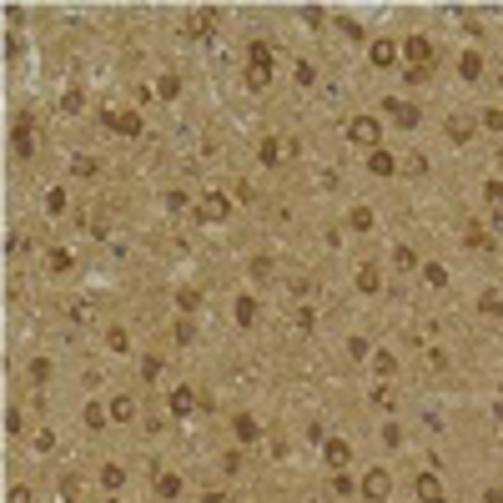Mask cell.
Segmentation results:
<instances>
[{"label":"cell","mask_w":503,"mask_h":503,"mask_svg":"<svg viewBox=\"0 0 503 503\" xmlns=\"http://www.w3.org/2000/svg\"><path fill=\"white\" fill-rule=\"evenodd\" d=\"M388 488H393L388 468H368V473H363V493H368L372 503H383V498H388Z\"/></svg>","instance_id":"obj_1"},{"label":"cell","mask_w":503,"mask_h":503,"mask_svg":"<svg viewBox=\"0 0 503 503\" xmlns=\"http://www.w3.org/2000/svg\"><path fill=\"white\" fill-rule=\"evenodd\" d=\"M383 111H388L397 126H418V106H413V101H397V96H388V101H383Z\"/></svg>","instance_id":"obj_2"},{"label":"cell","mask_w":503,"mask_h":503,"mask_svg":"<svg viewBox=\"0 0 503 503\" xmlns=\"http://www.w3.org/2000/svg\"><path fill=\"white\" fill-rule=\"evenodd\" d=\"M347 136L358 141V146H377V121H372V116H358V121H347Z\"/></svg>","instance_id":"obj_3"},{"label":"cell","mask_w":503,"mask_h":503,"mask_svg":"<svg viewBox=\"0 0 503 503\" xmlns=\"http://www.w3.org/2000/svg\"><path fill=\"white\" fill-rule=\"evenodd\" d=\"M197 217H201V222H222V217H226V197L206 192V197L197 201Z\"/></svg>","instance_id":"obj_4"},{"label":"cell","mask_w":503,"mask_h":503,"mask_svg":"<svg viewBox=\"0 0 503 503\" xmlns=\"http://www.w3.org/2000/svg\"><path fill=\"white\" fill-rule=\"evenodd\" d=\"M106 126H111V131H121V136H136V131H141V116H136V111H106Z\"/></svg>","instance_id":"obj_5"},{"label":"cell","mask_w":503,"mask_h":503,"mask_svg":"<svg viewBox=\"0 0 503 503\" xmlns=\"http://www.w3.org/2000/svg\"><path fill=\"white\" fill-rule=\"evenodd\" d=\"M403 56H408V60H418V71H428V56H433V46H428L423 35H408V40H403Z\"/></svg>","instance_id":"obj_6"},{"label":"cell","mask_w":503,"mask_h":503,"mask_svg":"<svg viewBox=\"0 0 503 503\" xmlns=\"http://www.w3.org/2000/svg\"><path fill=\"white\" fill-rule=\"evenodd\" d=\"M418 498H423V503H448V498H443V484H438V473H418Z\"/></svg>","instance_id":"obj_7"},{"label":"cell","mask_w":503,"mask_h":503,"mask_svg":"<svg viewBox=\"0 0 503 503\" xmlns=\"http://www.w3.org/2000/svg\"><path fill=\"white\" fill-rule=\"evenodd\" d=\"M322 458H327L332 468H347V458H352V453H347L343 438H322Z\"/></svg>","instance_id":"obj_8"},{"label":"cell","mask_w":503,"mask_h":503,"mask_svg":"<svg viewBox=\"0 0 503 503\" xmlns=\"http://www.w3.org/2000/svg\"><path fill=\"white\" fill-rule=\"evenodd\" d=\"M393 60H397V46L393 40H377L372 46V66H393Z\"/></svg>","instance_id":"obj_9"},{"label":"cell","mask_w":503,"mask_h":503,"mask_svg":"<svg viewBox=\"0 0 503 503\" xmlns=\"http://www.w3.org/2000/svg\"><path fill=\"white\" fill-rule=\"evenodd\" d=\"M192 408H197V397H192V388H176V393H172V413H181V418H186V413H192Z\"/></svg>","instance_id":"obj_10"},{"label":"cell","mask_w":503,"mask_h":503,"mask_svg":"<svg viewBox=\"0 0 503 503\" xmlns=\"http://www.w3.org/2000/svg\"><path fill=\"white\" fill-rule=\"evenodd\" d=\"M232 433L242 438V443H252V438H257V418H247V413H237V423H232Z\"/></svg>","instance_id":"obj_11"},{"label":"cell","mask_w":503,"mask_h":503,"mask_svg":"<svg viewBox=\"0 0 503 503\" xmlns=\"http://www.w3.org/2000/svg\"><path fill=\"white\" fill-rule=\"evenodd\" d=\"M156 493H161V498H176V493H181V478H176V473H156Z\"/></svg>","instance_id":"obj_12"},{"label":"cell","mask_w":503,"mask_h":503,"mask_svg":"<svg viewBox=\"0 0 503 503\" xmlns=\"http://www.w3.org/2000/svg\"><path fill=\"white\" fill-rule=\"evenodd\" d=\"M237 322H242V327L257 322V302H252V297H237Z\"/></svg>","instance_id":"obj_13"},{"label":"cell","mask_w":503,"mask_h":503,"mask_svg":"<svg viewBox=\"0 0 503 503\" xmlns=\"http://www.w3.org/2000/svg\"><path fill=\"white\" fill-rule=\"evenodd\" d=\"M458 66H463V76H468V81H478V76H484V60H478V51H468L463 60H458Z\"/></svg>","instance_id":"obj_14"},{"label":"cell","mask_w":503,"mask_h":503,"mask_svg":"<svg viewBox=\"0 0 503 503\" xmlns=\"http://www.w3.org/2000/svg\"><path fill=\"white\" fill-rule=\"evenodd\" d=\"M478 307H484L488 318H503V297H498V292H484V297H478Z\"/></svg>","instance_id":"obj_15"},{"label":"cell","mask_w":503,"mask_h":503,"mask_svg":"<svg viewBox=\"0 0 503 503\" xmlns=\"http://www.w3.org/2000/svg\"><path fill=\"white\" fill-rule=\"evenodd\" d=\"M131 413H136V408H131V397H111V418H116V423H126Z\"/></svg>","instance_id":"obj_16"},{"label":"cell","mask_w":503,"mask_h":503,"mask_svg":"<svg viewBox=\"0 0 503 503\" xmlns=\"http://www.w3.org/2000/svg\"><path fill=\"white\" fill-rule=\"evenodd\" d=\"M101 484H106V488H121V484H126V473H121L116 463H106V468H101Z\"/></svg>","instance_id":"obj_17"},{"label":"cell","mask_w":503,"mask_h":503,"mask_svg":"<svg viewBox=\"0 0 503 503\" xmlns=\"http://www.w3.org/2000/svg\"><path fill=\"white\" fill-rule=\"evenodd\" d=\"M448 131H453V141H468V131H473V121H463V116H453V121H448Z\"/></svg>","instance_id":"obj_18"},{"label":"cell","mask_w":503,"mask_h":503,"mask_svg":"<svg viewBox=\"0 0 503 503\" xmlns=\"http://www.w3.org/2000/svg\"><path fill=\"white\" fill-rule=\"evenodd\" d=\"M468 247H488V232H484V222H468Z\"/></svg>","instance_id":"obj_19"},{"label":"cell","mask_w":503,"mask_h":503,"mask_svg":"<svg viewBox=\"0 0 503 503\" xmlns=\"http://www.w3.org/2000/svg\"><path fill=\"white\" fill-rule=\"evenodd\" d=\"M372 172L388 176V172H393V156H388V151H372Z\"/></svg>","instance_id":"obj_20"},{"label":"cell","mask_w":503,"mask_h":503,"mask_svg":"<svg viewBox=\"0 0 503 503\" xmlns=\"http://www.w3.org/2000/svg\"><path fill=\"white\" fill-rule=\"evenodd\" d=\"M423 277H428L433 287H443V282H448V272H443V267H438V262H428V267H423Z\"/></svg>","instance_id":"obj_21"},{"label":"cell","mask_w":503,"mask_h":503,"mask_svg":"<svg viewBox=\"0 0 503 503\" xmlns=\"http://www.w3.org/2000/svg\"><path fill=\"white\" fill-rule=\"evenodd\" d=\"M347 222H352V226H358V232H368V226H372V212H368V206H358V212H352Z\"/></svg>","instance_id":"obj_22"},{"label":"cell","mask_w":503,"mask_h":503,"mask_svg":"<svg viewBox=\"0 0 503 503\" xmlns=\"http://www.w3.org/2000/svg\"><path fill=\"white\" fill-rule=\"evenodd\" d=\"M116 352H126V347H131V338H126V327H111V338H106Z\"/></svg>","instance_id":"obj_23"},{"label":"cell","mask_w":503,"mask_h":503,"mask_svg":"<svg viewBox=\"0 0 503 503\" xmlns=\"http://www.w3.org/2000/svg\"><path fill=\"white\" fill-rule=\"evenodd\" d=\"M358 287H363V292H377V272H372V267L358 272Z\"/></svg>","instance_id":"obj_24"},{"label":"cell","mask_w":503,"mask_h":503,"mask_svg":"<svg viewBox=\"0 0 503 503\" xmlns=\"http://www.w3.org/2000/svg\"><path fill=\"white\" fill-rule=\"evenodd\" d=\"M277 156H282V151H277V141H262V161H267V166H277Z\"/></svg>","instance_id":"obj_25"},{"label":"cell","mask_w":503,"mask_h":503,"mask_svg":"<svg viewBox=\"0 0 503 503\" xmlns=\"http://www.w3.org/2000/svg\"><path fill=\"white\" fill-rule=\"evenodd\" d=\"M393 262H397V267H403V272H408V267H413L418 257H413V252H408V247H397V252H393Z\"/></svg>","instance_id":"obj_26"},{"label":"cell","mask_w":503,"mask_h":503,"mask_svg":"<svg viewBox=\"0 0 503 503\" xmlns=\"http://www.w3.org/2000/svg\"><path fill=\"white\" fill-rule=\"evenodd\" d=\"M156 372H161V363H156V358H146V363H141V377H146V383H156Z\"/></svg>","instance_id":"obj_27"},{"label":"cell","mask_w":503,"mask_h":503,"mask_svg":"<svg viewBox=\"0 0 503 503\" xmlns=\"http://www.w3.org/2000/svg\"><path fill=\"white\" fill-rule=\"evenodd\" d=\"M484 192H488V201H493V206H503V181H488Z\"/></svg>","instance_id":"obj_28"},{"label":"cell","mask_w":503,"mask_h":503,"mask_svg":"<svg viewBox=\"0 0 503 503\" xmlns=\"http://www.w3.org/2000/svg\"><path fill=\"white\" fill-rule=\"evenodd\" d=\"M10 503H31V493L26 488H10Z\"/></svg>","instance_id":"obj_29"}]
</instances>
